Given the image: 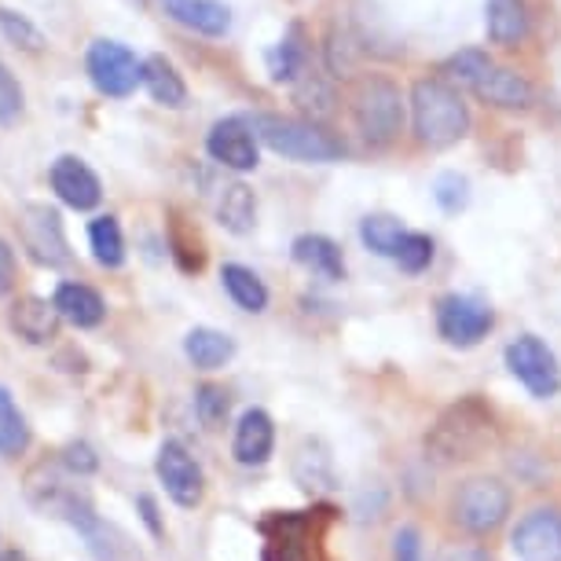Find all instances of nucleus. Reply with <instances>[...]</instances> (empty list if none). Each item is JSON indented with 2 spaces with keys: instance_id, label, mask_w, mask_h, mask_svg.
Here are the masks:
<instances>
[{
  "instance_id": "f257e3e1",
  "label": "nucleus",
  "mask_w": 561,
  "mask_h": 561,
  "mask_svg": "<svg viewBox=\"0 0 561 561\" xmlns=\"http://www.w3.org/2000/svg\"><path fill=\"white\" fill-rule=\"evenodd\" d=\"M411 122H415V136L430 151H444V147L459 144L466 129H470V111L444 78H422L411 89Z\"/></svg>"
},
{
  "instance_id": "f03ea898",
  "label": "nucleus",
  "mask_w": 561,
  "mask_h": 561,
  "mask_svg": "<svg viewBox=\"0 0 561 561\" xmlns=\"http://www.w3.org/2000/svg\"><path fill=\"white\" fill-rule=\"evenodd\" d=\"M257 140L268 147V151L290 158V162H337L345 154V144L320 129L316 122H301V118H283V114H253L250 118Z\"/></svg>"
},
{
  "instance_id": "7ed1b4c3",
  "label": "nucleus",
  "mask_w": 561,
  "mask_h": 561,
  "mask_svg": "<svg viewBox=\"0 0 561 561\" xmlns=\"http://www.w3.org/2000/svg\"><path fill=\"white\" fill-rule=\"evenodd\" d=\"M489 440H492V411L478 397H466L437 419V426L426 437V451L437 462H459V459H473Z\"/></svg>"
},
{
  "instance_id": "20e7f679",
  "label": "nucleus",
  "mask_w": 561,
  "mask_h": 561,
  "mask_svg": "<svg viewBox=\"0 0 561 561\" xmlns=\"http://www.w3.org/2000/svg\"><path fill=\"white\" fill-rule=\"evenodd\" d=\"M353 118L370 147H386L404 125V96L386 73H364L353 89Z\"/></svg>"
},
{
  "instance_id": "39448f33",
  "label": "nucleus",
  "mask_w": 561,
  "mask_h": 561,
  "mask_svg": "<svg viewBox=\"0 0 561 561\" xmlns=\"http://www.w3.org/2000/svg\"><path fill=\"white\" fill-rule=\"evenodd\" d=\"M451 514H455V522L473 536L495 533V528L506 522V514H511V492L495 478H473L455 492Z\"/></svg>"
},
{
  "instance_id": "423d86ee",
  "label": "nucleus",
  "mask_w": 561,
  "mask_h": 561,
  "mask_svg": "<svg viewBox=\"0 0 561 561\" xmlns=\"http://www.w3.org/2000/svg\"><path fill=\"white\" fill-rule=\"evenodd\" d=\"M506 367H511V375L517 382L539 400H550L561 389V364H558L554 348L547 342H539L536 334H522L506 345Z\"/></svg>"
},
{
  "instance_id": "0eeeda50",
  "label": "nucleus",
  "mask_w": 561,
  "mask_h": 561,
  "mask_svg": "<svg viewBox=\"0 0 561 561\" xmlns=\"http://www.w3.org/2000/svg\"><path fill=\"white\" fill-rule=\"evenodd\" d=\"M84 67H89V81L96 84V92L111 100L129 96L136 84H144V62L118 41H92Z\"/></svg>"
},
{
  "instance_id": "6e6552de",
  "label": "nucleus",
  "mask_w": 561,
  "mask_h": 561,
  "mask_svg": "<svg viewBox=\"0 0 561 561\" xmlns=\"http://www.w3.org/2000/svg\"><path fill=\"white\" fill-rule=\"evenodd\" d=\"M26 495H30V503L37 506L41 514H48V517H62V522H70L73 528H81V525H89L92 517V503H89V495H84L78 484H67L59 478L56 470H48V462L45 466H37V470H30V478H26Z\"/></svg>"
},
{
  "instance_id": "1a4fd4ad",
  "label": "nucleus",
  "mask_w": 561,
  "mask_h": 561,
  "mask_svg": "<svg viewBox=\"0 0 561 561\" xmlns=\"http://www.w3.org/2000/svg\"><path fill=\"white\" fill-rule=\"evenodd\" d=\"M495 316L484 301L466 298V294H448L437 301V334L455 348H473L489 337Z\"/></svg>"
},
{
  "instance_id": "9d476101",
  "label": "nucleus",
  "mask_w": 561,
  "mask_h": 561,
  "mask_svg": "<svg viewBox=\"0 0 561 561\" xmlns=\"http://www.w3.org/2000/svg\"><path fill=\"white\" fill-rule=\"evenodd\" d=\"M154 470H158V481L165 484V495L176 506L192 511V506L203 503V495H206V473H203V466L195 462V455L187 451L180 440H165L162 448H158Z\"/></svg>"
},
{
  "instance_id": "9b49d317",
  "label": "nucleus",
  "mask_w": 561,
  "mask_h": 561,
  "mask_svg": "<svg viewBox=\"0 0 561 561\" xmlns=\"http://www.w3.org/2000/svg\"><path fill=\"white\" fill-rule=\"evenodd\" d=\"M257 133L247 118H220L206 136V151L214 162L225 169H236V173H250L257 169L261 154H257Z\"/></svg>"
},
{
  "instance_id": "f8f14e48",
  "label": "nucleus",
  "mask_w": 561,
  "mask_h": 561,
  "mask_svg": "<svg viewBox=\"0 0 561 561\" xmlns=\"http://www.w3.org/2000/svg\"><path fill=\"white\" fill-rule=\"evenodd\" d=\"M511 547L517 561H561V514L533 511L517 522Z\"/></svg>"
},
{
  "instance_id": "ddd939ff",
  "label": "nucleus",
  "mask_w": 561,
  "mask_h": 561,
  "mask_svg": "<svg viewBox=\"0 0 561 561\" xmlns=\"http://www.w3.org/2000/svg\"><path fill=\"white\" fill-rule=\"evenodd\" d=\"M48 180H51V192L59 195V203L70 206V209H81V214H84V209H96L100 198H103L100 176L73 154L56 158V162H51Z\"/></svg>"
},
{
  "instance_id": "4468645a",
  "label": "nucleus",
  "mask_w": 561,
  "mask_h": 561,
  "mask_svg": "<svg viewBox=\"0 0 561 561\" xmlns=\"http://www.w3.org/2000/svg\"><path fill=\"white\" fill-rule=\"evenodd\" d=\"M23 242L30 250V257L37 264H48L56 268L70 257L67 253V236H62V220L56 209L48 206H26L23 214Z\"/></svg>"
},
{
  "instance_id": "2eb2a0df",
  "label": "nucleus",
  "mask_w": 561,
  "mask_h": 561,
  "mask_svg": "<svg viewBox=\"0 0 561 561\" xmlns=\"http://www.w3.org/2000/svg\"><path fill=\"white\" fill-rule=\"evenodd\" d=\"M470 89L478 92V100L492 103V107H500V111H528L536 103V89L528 84L525 73H517L511 67H495V62L470 84Z\"/></svg>"
},
{
  "instance_id": "dca6fc26",
  "label": "nucleus",
  "mask_w": 561,
  "mask_h": 561,
  "mask_svg": "<svg viewBox=\"0 0 561 561\" xmlns=\"http://www.w3.org/2000/svg\"><path fill=\"white\" fill-rule=\"evenodd\" d=\"M59 323H62V316L56 309V301L34 298V294H30V298H19L12 309H8V327H12L26 345L56 342Z\"/></svg>"
},
{
  "instance_id": "f3484780",
  "label": "nucleus",
  "mask_w": 561,
  "mask_h": 561,
  "mask_svg": "<svg viewBox=\"0 0 561 561\" xmlns=\"http://www.w3.org/2000/svg\"><path fill=\"white\" fill-rule=\"evenodd\" d=\"M275 451V422L268 411L250 408L242 411L239 426H236V440H231V455H236L239 466H264Z\"/></svg>"
},
{
  "instance_id": "a211bd4d",
  "label": "nucleus",
  "mask_w": 561,
  "mask_h": 561,
  "mask_svg": "<svg viewBox=\"0 0 561 561\" xmlns=\"http://www.w3.org/2000/svg\"><path fill=\"white\" fill-rule=\"evenodd\" d=\"M169 19L203 37H225L231 30V8L225 0H158Z\"/></svg>"
},
{
  "instance_id": "6ab92c4d",
  "label": "nucleus",
  "mask_w": 561,
  "mask_h": 561,
  "mask_svg": "<svg viewBox=\"0 0 561 561\" xmlns=\"http://www.w3.org/2000/svg\"><path fill=\"white\" fill-rule=\"evenodd\" d=\"M51 301H56L62 320L70 327H78V331H92V327H100L103 316H107V301L92 287H84V283H59Z\"/></svg>"
},
{
  "instance_id": "aec40b11",
  "label": "nucleus",
  "mask_w": 561,
  "mask_h": 561,
  "mask_svg": "<svg viewBox=\"0 0 561 561\" xmlns=\"http://www.w3.org/2000/svg\"><path fill=\"white\" fill-rule=\"evenodd\" d=\"M268 533L264 543V561H309V547L301 543L309 533V517L301 514H279L261 525Z\"/></svg>"
},
{
  "instance_id": "412c9836",
  "label": "nucleus",
  "mask_w": 561,
  "mask_h": 561,
  "mask_svg": "<svg viewBox=\"0 0 561 561\" xmlns=\"http://www.w3.org/2000/svg\"><path fill=\"white\" fill-rule=\"evenodd\" d=\"M290 253H294V261H298L301 268H309L312 275H320V279H327V283L345 279V257H342V250H337L334 239L298 236V239H294Z\"/></svg>"
},
{
  "instance_id": "4be33fe9",
  "label": "nucleus",
  "mask_w": 561,
  "mask_h": 561,
  "mask_svg": "<svg viewBox=\"0 0 561 561\" xmlns=\"http://www.w3.org/2000/svg\"><path fill=\"white\" fill-rule=\"evenodd\" d=\"M484 30H489L492 45H517L528 37V12L525 0H489L484 8Z\"/></svg>"
},
{
  "instance_id": "5701e85b",
  "label": "nucleus",
  "mask_w": 561,
  "mask_h": 561,
  "mask_svg": "<svg viewBox=\"0 0 561 561\" xmlns=\"http://www.w3.org/2000/svg\"><path fill=\"white\" fill-rule=\"evenodd\" d=\"M184 353L198 370H217L236 356V342L225 331H214V327H195L184 337Z\"/></svg>"
},
{
  "instance_id": "b1692460",
  "label": "nucleus",
  "mask_w": 561,
  "mask_h": 561,
  "mask_svg": "<svg viewBox=\"0 0 561 561\" xmlns=\"http://www.w3.org/2000/svg\"><path fill=\"white\" fill-rule=\"evenodd\" d=\"M144 89L151 92V100L162 103V107H184L187 103V84L165 56L144 59Z\"/></svg>"
},
{
  "instance_id": "393cba45",
  "label": "nucleus",
  "mask_w": 561,
  "mask_h": 561,
  "mask_svg": "<svg viewBox=\"0 0 561 561\" xmlns=\"http://www.w3.org/2000/svg\"><path fill=\"white\" fill-rule=\"evenodd\" d=\"M220 283H225L228 298L236 301L242 312L268 309V287H264L261 275L247 268V264H225V268H220Z\"/></svg>"
},
{
  "instance_id": "a878e982",
  "label": "nucleus",
  "mask_w": 561,
  "mask_h": 561,
  "mask_svg": "<svg viewBox=\"0 0 561 561\" xmlns=\"http://www.w3.org/2000/svg\"><path fill=\"white\" fill-rule=\"evenodd\" d=\"M217 220L225 225L231 236H250L253 225H257V198L247 184H228L220 192V203H217Z\"/></svg>"
},
{
  "instance_id": "bb28decb",
  "label": "nucleus",
  "mask_w": 561,
  "mask_h": 561,
  "mask_svg": "<svg viewBox=\"0 0 561 561\" xmlns=\"http://www.w3.org/2000/svg\"><path fill=\"white\" fill-rule=\"evenodd\" d=\"M30 448V426L8 386H0V459H19Z\"/></svg>"
},
{
  "instance_id": "cd10ccee",
  "label": "nucleus",
  "mask_w": 561,
  "mask_h": 561,
  "mask_svg": "<svg viewBox=\"0 0 561 561\" xmlns=\"http://www.w3.org/2000/svg\"><path fill=\"white\" fill-rule=\"evenodd\" d=\"M294 478L301 481V489H334V466L331 451L320 440H305L298 459H294Z\"/></svg>"
},
{
  "instance_id": "c85d7f7f",
  "label": "nucleus",
  "mask_w": 561,
  "mask_h": 561,
  "mask_svg": "<svg viewBox=\"0 0 561 561\" xmlns=\"http://www.w3.org/2000/svg\"><path fill=\"white\" fill-rule=\"evenodd\" d=\"M89 247H92V257L103 268H122L125 264V236H122V225L118 217H96L89 225Z\"/></svg>"
},
{
  "instance_id": "c756f323",
  "label": "nucleus",
  "mask_w": 561,
  "mask_h": 561,
  "mask_svg": "<svg viewBox=\"0 0 561 561\" xmlns=\"http://www.w3.org/2000/svg\"><path fill=\"white\" fill-rule=\"evenodd\" d=\"M404 236H408V228L400 225L397 217H389V214L364 217V225H359V239H364V247L375 250L378 257H397Z\"/></svg>"
},
{
  "instance_id": "7c9ffc66",
  "label": "nucleus",
  "mask_w": 561,
  "mask_h": 561,
  "mask_svg": "<svg viewBox=\"0 0 561 561\" xmlns=\"http://www.w3.org/2000/svg\"><path fill=\"white\" fill-rule=\"evenodd\" d=\"M231 397L225 386H198L195 389V415L206 430H220L228 422Z\"/></svg>"
},
{
  "instance_id": "2f4dec72",
  "label": "nucleus",
  "mask_w": 561,
  "mask_h": 561,
  "mask_svg": "<svg viewBox=\"0 0 561 561\" xmlns=\"http://www.w3.org/2000/svg\"><path fill=\"white\" fill-rule=\"evenodd\" d=\"M0 34L12 41V45L26 48V51H41V48H45V34H41V30L30 23L26 15L8 12V8H0Z\"/></svg>"
},
{
  "instance_id": "473e14b6",
  "label": "nucleus",
  "mask_w": 561,
  "mask_h": 561,
  "mask_svg": "<svg viewBox=\"0 0 561 561\" xmlns=\"http://www.w3.org/2000/svg\"><path fill=\"white\" fill-rule=\"evenodd\" d=\"M301 62H305V48L298 45V30H290V37L279 41V48L268 56V70L275 81H294L301 73Z\"/></svg>"
},
{
  "instance_id": "72a5a7b5",
  "label": "nucleus",
  "mask_w": 561,
  "mask_h": 561,
  "mask_svg": "<svg viewBox=\"0 0 561 561\" xmlns=\"http://www.w3.org/2000/svg\"><path fill=\"white\" fill-rule=\"evenodd\" d=\"M393 261H397L404 272H411V275L426 272L430 264H433V239H430V236H422V231H408Z\"/></svg>"
},
{
  "instance_id": "f704fd0d",
  "label": "nucleus",
  "mask_w": 561,
  "mask_h": 561,
  "mask_svg": "<svg viewBox=\"0 0 561 561\" xmlns=\"http://www.w3.org/2000/svg\"><path fill=\"white\" fill-rule=\"evenodd\" d=\"M489 67H492L489 51L466 48V51H459V56H451L448 62H444V73H448V78H455L459 84H473Z\"/></svg>"
},
{
  "instance_id": "c9c22d12",
  "label": "nucleus",
  "mask_w": 561,
  "mask_h": 561,
  "mask_svg": "<svg viewBox=\"0 0 561 561\" xmlns=\"http://www.w3.org/2000/svg\"><path fill=\"white\" fill-rule=\"evenodd\" d=\"M23 114V84L0 62V122H15Z\"/></svg>"
},
{
  "instance_id": "e433bc0d",
  "label": "nucleus",
  "mask_w": 561,
  "mask_h": 561,
  "mask_svg": "<svg viewBox=\"0 0 561 561\" xmlns=\"http://www.w3.org/2000/svg\"><path fill=\"white\" fill-rule=\"evenodd\" d=\"M59 462L67 466L73 478H89V473H96V470H100V455L92 451L84 440L67 444V448H62V455H59Z\"/></svg>"
},
{
  "instance_id": "4c0bfd02",
  "label": "nucleus",
  "mask_w": 561,
  "mask_h": 561,
  "mask_svg": "<svg viewBox=\"0 0 561 561\" xmlns=\"http://www.w3.org/2000/svg\"><path fill=\"white\" fill-rule=\"evenodd\" d=\"M437 203L448 209V214H455V209H462L470 203V184H466L459 173H444L437 180Z\"/></svg>"
},
{
  "instance_id": "58836bf2",
  "label": "nucleus",
  "mask_w": 561,
  "mask_h": 561,
  "mask_svg": "<svg viewBox=\"0 0 561 561\" xmlns=\"http://www.w3.org/2000/svg\"><path fill=\"white\" fill-rule=\"evenodd\" d=\"M393 554H397V561H426V558H422L419 528H400L397 539H393Z\"/></svg>"
},
{
  "instance_id": "ea45409f",
  "label": "nucleus",
  "mask_w": 561,
  "mask_h": 561,
  "mask_svg": "<svg viewBox=\"0 0 561 561\" xmlns=\"http://www.w3.org/2000/svg\"><path fill=\"white\" fill-rule=\"evenodd\" d=\"M15 272H19V264H15V250L8 247L4 239H0V298H8V294L15 290Z\"/></svg>"
},
{
  "instance_id": "a19ab883",
  "label": "nucleus",
  "mask_w": 561,
  "mask_h": 561,
  "mask_svg": "<svg viewBox=\"0 0 561 561\" xmlns=\"http://www.w3.org/2000/svg\"><path fill=\"white\" fill-rule=\"evenodd\" d=\"M136 506H140V517H144V525L151 528V536H162L165 528H162V517H158V506H154L151 495H140V500H136Z\"/></svg>"
},
{
  "instance_id": "79ce46f5",
  "label": "nucleus",
  "mask_w": 561,
  "mask_h": 561,
  "mask_svg": "<svg viewBox=\"0 0 561 561\" xmlns=\"http://www.w3.org/2000/svg\"><path fill=\"white\" fill-rule=\"evenodd\" d=\"M437 561H489V558H484L481 550H473V547H448V550H440Z\"/></svg>"
},
{
  "instance_id": "37998d69",
  "label": "nucleus",
  "mask_w": 561,
  "mask_h": 561,
  "mask_svg": "<svg viewBox=\"0 0 561 561\" xmlns=\"http://www.w3.org/2000/svg\"><path fill=\"white\" fill-rule=\"evenodd\" d=\"M0 561H26L19 550H0Z\"/></svg>"
}]
</instances>
